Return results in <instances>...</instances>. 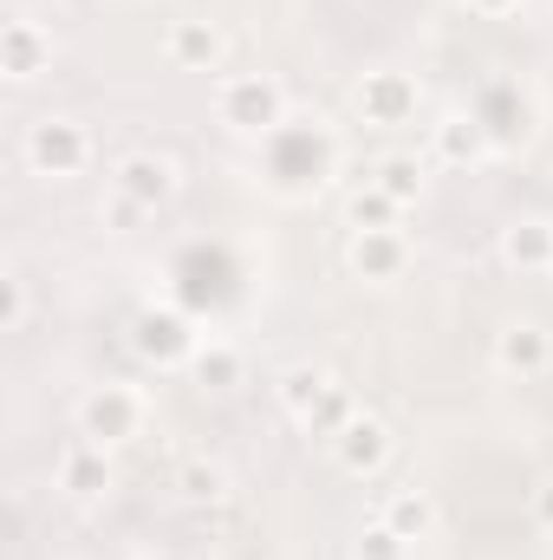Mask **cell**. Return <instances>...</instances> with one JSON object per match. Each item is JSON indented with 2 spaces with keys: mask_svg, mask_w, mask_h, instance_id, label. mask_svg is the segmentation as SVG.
Listing matches in <instances>:
<instances>
[{
  "mask_svg": "<svg viewBox=\"0 0 553 560\" xmlns=\"http://www.w3.org/2000/svg\"><path fill=\"white\" fill-rule=\"evenodd\" d=\"M430 156H436V163H449V170H475V163H489V156H495L489 125H482V118H469V112L436 118V125H430Z\"/></svg>",
  "mask_w": 553,
  "mask_h": 560,
  "instance_id": "8fae6325",
  "label": "cell"
},
{
  "mask_svg": "<svg viewBox=\"0 0 553 560\" xmlns=\"http://www.w3.org/2000/svg\"><path fill=\"white\" fill-rule=\"evenodd\" d=\"M332 392H339V378L326 365H286L280 372V405H286V418L299 423V430L332 405Z\"/></svg>",
  "mask_w": 553,
  "mask_h": 560,
  "instance_id": "5bb4252c",
  "label": "cell"
},
{
  "mask_svg": "<svg viewBox=\"0 0 553 560\" xmlns=\"http://www.w3.org/2000/svg\"><path fill=\"white\" fill-rule=\"evenodd\" d=\"M46 66H52V33H46L39 20H26V13L0 20V72H7L13 85H26V79H39Z\"/></svg>",
  "mask_w": 553,
  "mask_h": 560,
  "instance_id": "30bf717a",
  "label": "cell"
},
{
  "mask_svg": "<svg viewBox=\"0 0 553 560\" xmlns=\"http://www.w3.org/2000/svg\"><path fill=\"white\" fill-rule=\"evenodd\" d=\"M52 482H59V495H72V502H98V495H111V482H118L111 450H105V443H92V436L66 443V450H59Z\"/></svg>",
  "mask_w": 553,
  "mask_h": 560,
  "instance_id": "8992f818",
  "label": "cell"
},
{
  "mask_svg": "<svg viewBox=\"0 0 553 560\" xmlns=\"http://www.w3.org/2000/svg\"><path fill=\"white\" fill-rule=\"evenodd\" d=\"M26 313H33L26 275H20V268H7V275H0V332H26Z\"/></svg>",
  "mask_w": 553,
  "mask_h": 560,
  "instance_id": "7402d4cb",
  "label": "cell"
},
{
  "mask_svg": "<svg viewBox=\"0 0 553 560\" xmlns=\"http://www.w3.org/2000/svg\"><path fill=\"white\" fill-rule=\"evenodd\" d=\"M365 183H378L391 202L416 209V202H423V189H430V170H423V156H411V150H391V156H378V163H372V176H365Z\"/></svg>",
  "mask_w": 553,
  "mask_h": 560,
  "instance_id": "2e32d148",
  "label": "cell"
},
{
  "mask_svg": "<svg viewBox=\"0 0 553 560\" xmlns=\"http://www.w3.org/2000/svg\"><path fill=\"white\" fill-rule=\"evenodd\" d=\"M411 555V541L398 535V528H385V522H372L365 535H358V548H352V560H404Z\"/></svg>",
  "mask_w": 553,
  "mask_h": 560,
  "instance_id": "603a6c76",
  "label": "cell"
},
{
  "mask_svg": "<svg viewBox=\"0 0 553 560\" xmlns=\"http://www.w3.org/2000/svg\"><path fill=\"white\" fill-rule=\"evenodd\" d=\"M163 59H169L176 72H222V59H228V33H222L215 20H169V33H163Z\"/></svg>",
  "mask_w": 553,
  "mask_h": 560,
  "instance_id": "ba28073f",
  "label": "cell"
},
{
  "mask_svg": "<svg viewBox=\"0 0 553 560\" xmlns=\"http://www.w3.org/2000/svg\"><path fill=\"white\" fill-rule=\"evenodd\" d=\"M131 346H138L156 372H163V365H183V359H196V332H189V326H183V313H169V306H150V313H138V332H131Z\"/></svg>",
  "mask_w": 553,
  "mask_h": 560,
  "instance_id": "4fadbf2b",
  "label": "cell"
},
{
  "mask_svg": "<svg viewBox=\"0 0 553 560\" xmlns=\"http://www.w3.org/2000/svg\"><path fill=\"white\" fill-rule=\"evenodd\" d=\"M332 463L345 469V476H358V482H372L385 463H391V430L385 418H372V411H358V418L345 423L339 436H332Z\"/></svg>",
  "mask_w": 553,
  "mask_h": 560,
  "instance_id": "52a82bcc",
  "label": "cell"
},
{
  "mask_svg": "<svg viewBox=\"0 0 553 560\" xmlns=\"http://www.w3.org/2000/svg\"><path fill=\"white\" fill-rule=\"evenodd\" d=\"M143 560H183V555H143Z\"/></svg>",
  "mask_w": 553,
  "mask_h": 560,
  "instance_id": "484cf974",
  "label": "cell"
},
{
  "mask_svg": "<svg viewBox=\"0 0 553 560\" xmlns=\"http://www.w3.org/2000/svg\"><path fill=\"white\" fill-rule=\"evenodd\" d=\"M345 268H352L358 280H372V287L404 280V275H411V242H404V229H372V235H352Z\"/></svg>",
  "mask_w": 553,
  "mask_h": 560,
  "instance_id": "9c48e42d",
  "label": "cell"
},
{
  "mask_svg": "<svg viewBox=\"0 0 553 560\" xmlns=\"http://www.w3.org/2000/svg\"><path fill=\"white\" fill-rule=\"evenodd\" d=\"M469 7H475V13H489V20H502V13H515L521 0H469Z\"/></svg>",
  "mask_w": 553,
  "mask_h": 560,
  "instance_id": "d4e9b609",
  "label": "cell"
},
{
  "mask_svg": "<svg viewBox=\"0 0 553 560\" xmlns=\"http://www.w3.org/2000/svg\"><path fill=\"white\" fill-rule=\"evenodd\" d=\"M378 522H385V528H398L404 541H423V535L436 528V502H430L423 489H385V509H378Z\"/></svg>",
  "mask_w": 553,
  "mask_h": 560,
  "instance_id": "e0dca14e",
  "label": "cell"
},
{
  "mask_svg": "<svg viewBox=\"0 0 553 560\" xmlns=\"http://www.w3.org/2000/svg\"><path fill=\"white\" fill-rule=\"evenodd\" d=\"M20 150H26L33 176H79L92 163V131L79 118H33Z\"/></svg>",
  "mask_w": 553,
  "mask_h": 560,
  "instance_id": "3957f363",
  "label": "cell"
},
{
  "mask_svg": "<svg viewBox=\"0 0 553 560\" xmlns=\"http://www.w3.org/2000/svg\"><path fill=\"white\" fill-rule=\"evenodd\" d=\"M215 118L242 138H274L286 125V85L274 72H222L215 79Z\"/></svg>",
  "mask_w": 553,
  "mask_h": 560,
  "instance_id": "6da1fadb",
  "label": "cell"
},
{
  "mask_svg": "<svg viewBox=\"0 0 553 560\" xmlns=\"http://www.w3.org/2000/svg\"><path fill=\"white\" fill-rule=\"evenodd\" d=\"M143 423H150V398H143L138 385H92L79 398V430L92 443H105V450L143 436Z\"/></svg>",
  "mask_w": 553,
  "mask_h": 560,
  "instance_id": "7a4b0ae2",
  "label": "cell"
},
{
  "mask_svg": "<svg viewBox=\"0 0 553 560\" xmlns=\"http://www.w3.org/2000/svg\"><path fill=\"white\" fill-rule=\"evenodd\" d=\"M111 189L138 196L143 209H163V202L183 189V163H176L169 150H131V156L111 163Z\"/></svg>",
  "mask_w": 553,
  "mask_h": 560,
  "instance_id": "5b68a950",
  "label": "cell"
},
{
  "mask_svg": "<svg viewBox=\"0 0 553 560\" xmlns=\"http://www.w3.org/2000/svg\"><path fill=\"white\" fill-rule=\"evenodd\" d=\"M502 261L521 268V275H553V222H541V215L508 222L502 229Z\"/></svg>",
  "mask_w": 553,
  "mask_h": 560,
  "instance_id": "9a60e30c",
  "label": "cell"
},
{
  "mask_svg": "<svg viewBox=\"0 0 553 560\" xmlns=\"http://www.w3.org/2000/svg\"><path fill=\"white\" fill-rule=\"evenodd\" d=\"M189 365H196V378H202L209 392H235V385H242V372H248V359H242L228 339H209V346H196V359H189Z\"/></svg>",
  "mask_w": 553,
  "mask_h": 560,
  "instance_id": "ffe728a7",
  "label": "cell"
},
{
  "mask_svg": "<svg viewBox=\"0 0 553 560\" xmlns=\"http://www.w3.org/2000/svg\"><path fill=\"white\" fill-rule=\"evenodd\" d=\"M176 495H183L189 509H222V502H228V469L209 463V456H189V463L176 469Z\"/></svg>",
  "mask_w": 553,
  "mask_h": 560,
  "instance_id": "ac0fdd59",
  "label": "cell"
},
{
  "mask_svg": "<svg viewBox=\"0 0 553 560\" xmlns=\"http://www.w3.org/2000/svg\"><path fill=\"white\" fill-rule=\"evenodd\" d=\"M495 372H502V378H521V385L548 378L553 372V332L541 319H508V326L495 332Z\"/></svg>",
  "mask_w": 553,
  "mask_h": 560,
  "instance_id": "277c9868",
  "label": "cell"
},
{
  "mask_svg": "<svg viewBox=\"0 0 553 560\" xmlns=\"http://www.w3.org/2000/svg\"><path fill=\"white\" fill-rule=\"evenodd\" d=\"M150 215H156V209H143L138 196H125V189H111V196L98 202V222H105L111 235H138V229L150 222Z\"/></svg>",
  "mask_w": 553,
  "mask_h": 560,
  "instance_id": "44dd1931",
  "label": "cell"
},
{
  "mask_svg": "<svg viewBox=\"0 0 553 560\" xmlns=\"http://www.w3.org/2000/svg\"><path fill=\"white\" fill-rule=\"evenodd\" d=\"M534 522H541V528L553 535V482L541 489V495H534Z\"/></svg>",
  "mask_w": 553,
  "mask_h": 560,
  "instance_id": "cb8c5ba5",
  "label": "cell"
},
{
  "mask_svg": "<svg viewBox=\"0 0 553 560\" xmlns=\"http://www.w3.org/2000/svg\"><path fill=\"white\" fill-rule=\"evenodd\" d=\"M398 215H404V202H391L378 183H358V189L345 196V229H352V235H372V229H398Z\"/></svg>",
  "mask_w": 553,
  "mask_h": 560,
  "instance_id": "d6986e66",
  "label": "cell"
},
{
  "mask_svg": "<svg viewBox=\"0 0 553 560\" xmlns=\"http://www.w3.org/2000/svg\"><path fill=\"white\" fill-rule=\"evenodd\" d=\"M358 118L365 125H411L416 118V79L411 72H365L358 79Z\"/></svg>",
  "mask_w": 553,
  "mask_h": 560,
  "instance_id": "7c38bea8",
  "label": "cell"
}]
</instances>
